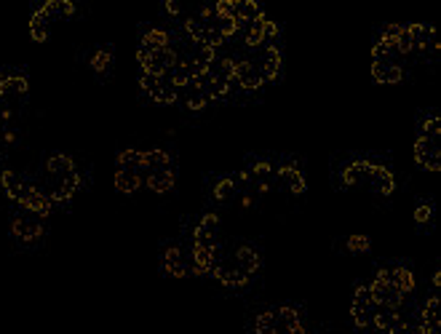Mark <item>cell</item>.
Masks as SVG:
<instances>
[{
	"label": "cell",
	"instance_id": "6da1fadb",
	"mask_svg": "<svg viewBox=\"0 0 441 334\" xmlns=\"http://www.w3.org/2000/svg\"><path fill=\"white\" fill-rule=\"evenodd\" d=\"M30 94V80L22 70H0V102L19 112Z\"/></svg>",
	"mask_w": 441,
	"mask_h": 334
},
{
	"label": "cell",
	"instance_id": "7a4b0ae2",
	"mask_svg": "<svg viewBox=\"0 0 441 334\" xmlns=\"http://www.w3.org/2000/svg\"><path fill=\"white\" fill-rule=\"evenodd\" d=\"M243 171L252 179L257 195H265L276 188V158L270 156H252L246 161Z\"/></svg>",
	"mask_w": 441,
	"mask_h": 334
},
{
	"label": "cell",
	"instance_id": "3957f363",
	"mask_svg": "<svg viewBox=\"0 0 441 334\" xmlns=\"http://www.w3.org/2000/svg\"><path fill=\"white\" fill-rule=\"evenodd\" d=\"M276 182L287 190V193H292V195H305V193H308L305 171H302L297 158H292V156H284L276 161Z\"/></svg>",
	"mask_w": 441,
	"mask_h": 334
},
{
	"label": "cell",
	"instance_id": "277c9868",
	"mask_svg": "<svg viewBox=\"0 0 441 334\" xmlns=\"http://www.w3.org/2000/svg\"><path fill=\"white\" fill-rule=\"evenodd\" d=\"M137 62L142 67V72L164 78L166 72L174 67L176 62V48H166V51H147V48H137Z\"/></svg>",
	"mask_w": 441,
	"mask_h": 334
},
{
	"label": "cell",
	"instance_id": "5b68a950",
	"mask_svg": "<svg viewBox=\"0 0 441 334\" xmlns=\"http://www.w3.org/2000/svg\"><path fill=\"white\" fill-rule=\"evenodd\" d=\"M249 59L254 62V67L260 70V75H262L265 83H273L278 80L281 75V67H284V54H281V48L278 45H262L257 54H246Z\"/></svg>",
	"mask_w": 441,
	"mask_h": 334
},
{
	"label": "cell",
	"instance_id": "8992f818",
	"mask_svg": "<svg viewBox=\"0 0 441 334\" xmlns=\"http://www.w3.org/2000/svg\"><path fill=\"white\" fill-rule=\"evenodd\" d=\"M190 246H203V249H220V214L206 212L198 222L193 225Z\"/></svg>",
	"mask_w": 441,
	"mask_h": 334
},
{
	"label": "cell",
	"instance_id": "52a82bcc",
	"mask_svg": "<svg viewBox=\"0 0 441 334\" xmlns=\"http://www.w3.org/2000/svg\"><path fill=\"white\" fill-rule=\"evenodd\" d=\"M11 233L16 241H22V244H38L41 238H43V220L33 212H19L14 214L11 220Z\"/></svg>",
	"mask_w": 441,
	"mask_h": 334
},
{
	"label": "cell",
	"instance_id": "ba28073f",
	"mask_svg": "<svg viewBox=\"0 0 441 334\" xmlns=\"http://www.w3.org/2000/svg\"><path fill=\"white\" fill-rule=\"evenodd\" d=\"M233 80H235V89L241 91H260L265 86L260 70L246 54L233 56Z\"/></svg>",
	"mask_w": 441,
	"mask_h": 334
},
{
	"label": "cell",
	"instance_id": "9c48e42d",
	"mask_svg": "<svg viewBox=\"0 0 441 334\" xmlns=\"http://www.w3.org/2000/svg\"><path fill=\"white\" fill-rule=\"evenodd\" d=\"M19 209H24V212H33L38 214L41 220H46L48 214H51V209H54V203H51V198L46 195V190L38 185V182H33V179H24V190H22V198H19Z\"/></svg>",
	"mask_w": 441,
	"mask_h": 334
},
{
	"label": "cell",
	"instance_id": "30bf717a",
	"mask_svg": "<svg viewBox=\"0 0 441 334\" xmlns=\"http://www.w3.org/2000/svg\"><path fill=\"white\" fill-rule=\"evenodd\" d=\"M211 279L220 281L222 286H228V289H246L254 281L252 276H246L243 270H238V267L233 265L230 254H222L220 259H217V265L211 270Z\"/></svg>",
	"mask_w": 441,
	"mask_h": 334
},
{
	"label": "cell",
	"instance_id": "8fae6325",
	"mask_svg": "<svg viewBox=\"0 0 441 334\" xmlns=\"http://www.w3.org/2000/svg\"><path fill=\"white\" fill-rule=\"evenodd\" d=\"M369 168H372V156H356L348 158L340 166L337 177H340L342 188H358V185H366L369 179Z\"/></svg>",
	"mask_w": 441,
	"mask_h": 334
},
{
	"label": "cell",
	"instance_id": "7c38bea8",
	"mask_svg": "<svg viewBox=\"0 0 441 334\" xmlns=\"http://www.w3.org/2000/svg\"><path fill=\"white\" fill-rule=\"evenodd\" d=\"M366 188L375 190L377 195H393L396 193V174L390 171L383 158L372 156V168H369V179H366Z\"/></svg>",
	"mask_w": 441,
	"mask_h": 334
},
{
	"label": "cell",
	"instance_id": "4fadbf2b",
	"mask_svg": "<svg viewBox=\"0 0 441 334\" xmlns=\"http://www.w3.org/2000/svg\"><path fill=\"white\" fill-rule=\"evenodd\" d=\"M161 267H164L166 276L171 279H188L190 267H188V254L179 244H166L164 252H161Z\"/></svg>",
	"mask_w": 441,
	"mask_h": 334
},
{
	"label": "cell",
	"instance_id": "5bb4252c",
	"mask_svg": "<svg viewBox=\"0 0 441 334\" xmlns=\"http://www.w3.org/2000/svg\"><path fill=\"white\" fill-rule=\"evenodd\" d=\"M233 265L238 267V270H243L246 276H257L260 270H262V254H260V249L252 244H238L235 249H233Z\"/></svg>",
	"mask_w": 441,
	"mask_h": 334
},
{
	"label": "cell",
	"instance_id": "9a60e30c",
	"mask_svg": "<svg viewBox=\"0 0 441 334\" xmlns=\"http://www.w3.org/2000/svg\"><path fill=\"white\" fill-rule=\"evenodd\" d=\"M43 174H46V177H43L46 182H62V179L78 174L75 161H73L70 156H65V153H54V156L46 158Z\"/></svg>",
	"mask_w": 441,
	"mask_h": 334
},
{
	"label": "cell",
	"instance_id": "2e32d148",
	"mask_svg": "<svg viewBox=\"0 0 441 334\" xmlns=\"http://www.w3.org/2000/svg\"><path fill=\"white\" fill-rule=\"evenodd\" d=\"M415 161H418V166L425 168V171H439L441 168L439 142H430V139L418 136V142H415Z\"/></svg>",
	"mask_w": 441,
	"mask_h": 334
},
{
	"label": "cell",
	"instance_id": "e0dca14e",
	"mask_svg": "<svg viewBox=\"0 0 441 334\" xmlns=\"http://www.w3.org/2000/svg\"><path fill=\"white\" fill-rule=\"evenodd\" d=\"M386 273H388V284L390 286H396L401 294H412L415 286H418V279H415V273H412V267L404 265V262H396V265H386Z\"/></svg>",
	"mask_w": 441,
	"mask_h": 334
},
{
	"label": "cell",
	"instance_id": "ac0fdd59",
	"mask_svg": "<svg viewBox=\"0 0 441 334\" xmlns=\"http://www.w3.org/2000/svg\"><path fill=\"white\" fill-rule=\"evenodd\" d=\"M372 78L383 86H393L404 80V65L401 62H390V59H377L372 62Z\"/></svg>",
	"mask_w": 441,
	"mask_h": 334
},
{
	"label": "cell",
	"instance_id": "d6986e66",
	"mask_svg": "<svg viewBox=\"0 0 441 334\" xmlns=\"http://www.w3.org/2000/svg\"><path fill=\"white\" fill-rule=\"evenodd\" d=\"M420 321H423V329L425 334H439L441 332V316H439V294L433 291L428 300L423 302V308L418 311Z\"/></svg>",
	"mask_w": 441,
	"mask_h": 334
},
{
	"label": "cell",
	"instance_id": "ffe728a7",
	"mask_svg": "<svg viewBox=\"0 0 441 334\" xmlns=\"http://www.w3.org/2000/svg\"><path fill=\"white\" fill-rule=\"evenodd\" d=\"M24 179L27 177L16 174L14 168H0V190L6 193V198L14 200V203H19L22 190H24Z\"/></svg>",
	"mask_w": 441,
	"mask_h": 334
},
{
	"label": "cell",
	"instance_id": "44dd1931",
	"mask_svg": "<svg viewBox=\"0 0 441 334\" xmlns=\"http://www.w3.org/2000/svg\"><path fill=\"white\" fill-rule=\"evenodd\" d=\"M171 35L166 33L164 27H147L142 30V41H139V48H147V51H166L171 48Z\"/></svg>",
	"mask_w": 441,
	"mask_h": 334
},
{
	"label": "cell",
	"instance_id": "7402d4cb",
	"mask_svg": "<svg viewBox=\"0 0 441 334\" xmlns=\"http://www.w3.org/2000/svg\"><path fill=\"white\" fill-rule=\"evenodd\" d=\"M144 185V177L134 168H115V190L123 195H134Z\"/></svg>",
	"mask_w": 441,
	"mask_h": 334
},
{
	"label": "cell",
	"instance_id": "603a6c76",
	"mask_svg": "<svg viewBox=\"0 0 441 334\" xmlns=\"http://www.w3.org/2000/svg\"><path fill=\"white\" fill-rule=\"evenodd\" d=\"M211 200H214V203H222V206H228V203H235V200H238V190H235V185H233L230 174L214 179V185H211Z\"/></svg>",
	"mask_w": 441,
	"mask_h": 334
},
{
	"label": "cell",
	"instance_id": "cb8c5ba5",
	"mask_svg": "<svg viewBox=\"0 0 441 334\" xmlns=\"http://www.w3.org/2000/svg\"><path fill=\"white\" fill-rule=\"evenodd\" d=\"M273 311H276V321L281 334H289L292 329L302 326V311H299L297 305H278Z\"/></svg>",
	"mask_w": 441,
	"mask_h": 334
},
{
	"label": "cell",
	"instance_id": "d4e9b609",
	"mask_svg": "<svg viewBox=\"0 0 441 334\" xmlns=\"http://www.w3.org/2000/svg\"><path fill=\"white\" fill-rule=\"evenodd\" d=\"M176 185V171H150L147 177H144V188L158 193V195H164V193H171Z\"/></svg>",
	"mask_w": 441,
	"mask_h": 334
},
{
	"label": "cell",
	"instance_id": "484cf974",
	"mask_svg": "<svg viewBox=\"0 0 441 334\" xmlns=\"http://www.w3.org/2000/svg\"><path fill=\"white\" fill-rule=\"evenodd\" d=\"M51 27H54V19H51V16L41 9V6H38V9L33 11V16H30V35H33V41H38V43L48 41Z\"/></svg>",
	"mask_w": 441,
	"mask_h": 334
},
{
	"label": "cell",
	"instance_id": "4316f807",
	"mask_svg": "<svg viewBox=\"0 0 441 334\" xmlns=\"http://www.w3.org/2000/svg\"><path fill=\"white\" fill-rule=\"evenodd\" d=\"M179 102L188 107V110L193 112H201V110H206L211 104L209 99V94H203L201 89H196V86H188L185 91H179Z\"/></svg>",
	"mask_w": 441,
	"mask_h": 334
},
{
	"label": "cell",
	"instance_id": "83f0119b",
	"mask_svg": "<svg viewBox=\"0 0 441 334\" xmlns=\"http://www.w3.org/2000/svg\"><path fill=\"white\" fill-rule=\"evenodd\" d=\"M51 19H70V16H75V3L73 0H46L43 6H41Z\"/></svg>",
	"mask_w": 441,
	"mask_h": 334
},
{
	"label": "cell",
	"instance_id": "f1b7e54d",
	"mask_svg": "<svg viewBox=\"0 0 441 334\" xmlns=\"http://www.w3.org/2000/svg\"><path fill=\"white\" fill-rule=\"evenodd\" d=\"M112 59H115V54H112L110 45H100V48H97V51L91 54L88 65H91V70H94L97 75H105V72H110Z\"/></svg>",
	"mask_w": 441,
	"mask_h": 334
},
{
	"label": "cell",
	"instance_id": "f546056e",
	"mask_svg": "<svg viewBox=\"0 0 441 334\" xmlns=\"http://www.w3.org/2000/svg\"><path fill=\"white\" fill-rule=\"evenodd\" d=\"M420 136H423V139H430V142H439V136H441L439 112H425V115L420 118Z\"/></svg>",
	"mask_w": 441,
	"mask_h": 334
},
{
	"label": "cell",
	"instance_id": "4dcf8cb0",
	"mask_svg": "<svg viewBox=\"0 0 441 334\" xmlns=\"http://www.w3.org/2000/svg\"><path fill=\"white\" fill-rule=\"evenodd\" d=\"M254 332L257 334H281L278 321H276V311H273V308L257 313V318H254Z\"/></svg>",
	"mask_w": 441,
	"mask_h": 334
},
{
	"label": "cell",
	"instance_id": "1f68e13d",
	"mask_svg": "<svg viewBox=\"0 0 441 334\" xmlns=\"http://www.w3.org/2000/svg\"><path fill=\"white\" fill-rule=\"evenodd\" d=\"M262 16H265V11L257 0H241V3H238V22L241 24H254V22H260Z\"/></svg>",
	"mask_w": 441,
	"mask_h": 334
},
{
	"label": "cell",
	"instance_id": "d6a6232c",
	"mask_svg": "<svg viewBox=\"0 0 441 334\" xmlns=\"http://www.w3.org/2000/svg\"><path fill=\"white\" fill-rule=\"evenodd\" d=\"M115 163H118V168H134V171H139V174H142V150H137V147H126V150L118 153Z\"/></svg>",
	"mask_w": 441,
	"mask_h": 334
},
{
	"label": "cell",
	"instance_id": "836d02e7",
	"mask_svg": "<svg viewBox=\"0 0 441 334\" xmlns=\"http://www.w3.org/2000/svg\"><path fill=\"white\" fill-rule=\"evenodd\" d=\"M166 86V75L164 78H155V75H147V72H139V89L150 97L153 102H158V97H161V91H164Z\"/></svg>",
	"mask_w": 441,
	"mask_h": 334
},
{
	"label": "cell",
	"instance_id": "e575fe53",
	"mask_svg": "<svg viewBox=\"0 0 441 334\" xmlns=\"http://www.w3.org/2000/svg\"><path fill=\"white\" fill-rule=\"evenodd\" d=\"M433 217H436V206H433V200H420L418 209H415V222L420 227H428L433 222Z\"/></svg>",
	"mask_w": 441,
	"mask_h": 334
},
{
	"label": "cell",
	"instance_id": "d590c367",
	"mask_svg": "<svg viewBox=\"0 0 441 334\" xmlns=\"http://www.w3.org/2000/svg\"><path fill=\"white\" fill-rule=\"evenodd\" d=\"M345 249L351 254H366L372 249V241H369V235H348L345 238Z\"/></svg>",
	"mask_w": 441,
	"mask_h": 334
},
{
	"label": "cell",
	"instance_id": "8d00e7d4",
	"mask_svg": "<svg viewBox=\"0 0 441 334\" xmlns=\"http://www.w3.org/2000/svg\"><path fill=\"white\" fill-rule=\"evenodd\" d=\"M164 11L169 14V16H182V6H179L176 0H166V3H164Z\"/></svg>",
	"mask_w": 441,
	"mask_h": 334
},
{
	"label": "cell",
	"instance_id": "74e56055",
	"mask_svg": "<svg viewBox=\"0 0 441 334\" xmlns=\"http://www.w3.org/2000/svg\"><path fill=\"white\" fill-rule=\"evenodd\" d=\"M430 284H433V291H439V286H441V267H436V270H433V279H430Z\"/></svg>",
	"mask_w": 441,
	"mask_h": 334
},
{
	"label": "cell",
	"instance_id": "f35d334b",
	"mask_svg": "<svg viewBox=\"0 0 441 334\" xmlns=\"http://www.w3.org/2000/svg\"><path fill=\"white\" fill-rule=\"evenodd\" d=\"M289 334H313L310 332V329H305V323H302V326H297V329H292V332Z\"/></svg>",
	"mask_w": 441,
	"mask_h": 334
},
{
	"label": "cell",
	"instance_id": "ab89813d",
	"mask_svg": "<svg viewBox=\"0 0 441 334\" xmlns=\"http://www.w3.org/2000/svg\"><path fill=\"white\" fill-rule=\"evenodd\" d=\"M358 334H383V332H377V329H361Z\"/></svg>",
	"mask_w": 441,
	"mask_h": 334
},
{
	"label": "cell",
	"instance_id": "60d3db41",
	"mask_svg": "<svg viewBox=\"0 0 441 334\" xmlns=\"http://www.w3.org/2000/svg\"><path fill=\"white\" fill-rule=\"evenodd\" d=\"M0 156H3V150H0Z\"/></svg>",
	"mask_w": 441,
	"mask_h": 334
}]
</instances>
